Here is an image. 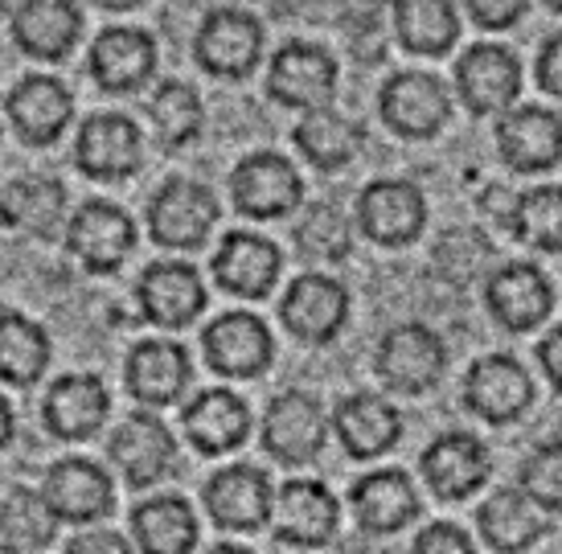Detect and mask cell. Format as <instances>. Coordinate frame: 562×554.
<instances>
[{"label":"cell","instance_id":"cell-23","mask_svg":"<svg viewBox=\"0 0 562 554\" xmlns=\"http://www.w3.org/2000/svg\"><path fill=\"white\" fill-rule=\"evenodd\" d=\"M177 443L172 431L160 423L157 415H127L111 436V460L120 464V473L132 489H148L172 468Z\"/></svg>","mask_w":562,"mask_h":554},{"label":"cell","instance_id":"cell-14","mask_svg":"<svg viewBox=\"0 0 562 554\" xmlns=\"http://www.w3.org/2000/svg\"><path fill=\"white\" fill-rule=\"evenodd\" d=\"M497 152L514 173H547L562 160V120L547 108H514L497 124Z\"/></svg>","mask_w":562,"mask_h":554},{"label":"cell","instance_id":"cell-32","mask_svg":"<svg viewBox=\"0 0 562 554\" xmlns=\"http://www.w3.org/2000/svg\"><path fill=\"white\" fill-rule=\"evenodd\" d=\"M481 522V539L493 546L497 554H521L530 551L538 539H547L550 518L533 506L521 489H501L476 513Z\"/></svg>","mask_w":562,"mask_h":554},{"label":"cell","instance_id":"cell-8","mask_svg":"<svg viewBox=\"0 0 562 554\" xmlns=\"http://www.w3.org/2000/svg\"><path fill=\"white\" fill-rule=\"evenodd\" d=\"M300 173L280 152H255L231 173V197L247 218H283L300 206Z\"/></svg>","mask_w":562,"mask_h":554},{"label":"cell","instance_id":"cell-30","mask_svg":"<svg viewBox=\"0 0 562 554\" xmlns=\"http://www.w3.org/2000/svg\"><path fill=\"white\" fill-rule=\"evenodd\" d=\"M82 33V13L66 0H30L13 9V37L30 58L63 63Z\"/></svg>","mask_w":562,"mask_h":554},{"label":"cell","instance_id":"cell-39","mask_svg":"<svg viewBox=\"0 0 562 554\" xmlns=\"http://www.w3.org/2000/svg\"><path fill=\"white\" fill-rule=\"evenodd\" d=\"M514 235L533 251H562V185H538L521 193L514 206Z\"/></svg>","mask_w":562,"mask_h":554},{"label":"cell","instance_id":"cell-44","mask_svg":"<svg viewBox=\"0 0 562 554\" xmlns=\"http://www.w3.org/2000/svg\"><path fill=\"white\" fill-rule=\"evenodd\" d=\"M411 554H476V551H472V539L460 530V525L436 522V525H427L419 539H415Z\"/></svg>","mask_w":562,"mask_h":554},{"label":"cell","instance_id":"cell-43","mask_svg":"<svg viewBox=\"0 0 562 554\" xmlns=\"http://www.w3.org/2000/svg\"><path fill=\"white\" fill-rule=\"evenodd\" d=\"M521 493L542 513H562V443L533 448L530 460L521 464Z\"/></svg>","mask_w":562,"mask_h":554},{"label":"cell","instance_id":"cell-20","mask_svg":"<svg viewBox=\"0 0 562 554\" xmlns=\"http://www.w3.org/2000/svg\"><path fill=\"white\" fill-rule=\"evenodd\" d=\"M46 506L54 509L58 522H99L108 518L115 506V489H111V476L91 464V460H58L46 473Z\"/></svg>","mask_w":562,"mask_h":554},{"label":"cell","instance_id":"cell-17","mask_svg":"<svg viewBox=\"0 0 562 554\" xmlns=\"http://www.w3.org/2000/svg\"><path fill=\"white\" fill-rule=\"evenodd\" d=\"M70 251L79 255V263L94 275H108L127 259V251L136 247V226L120 206L111 202H87V206L70 218L66 230Z\"/></svg>","mask_w":562,"mask_h":554},{"label":"cell","instance_id":"cell-35","mask_svg":"<svg viewBox=\"0 0 562 554\" xmlns=\"http://www.w3.org/2000/svg\"><path fill=\"white\" fill-rule=\"evenodd\" d=\"M292 140H296L300 157H308V165L325 169V173H337V169H345L361 152L366 132H361V124H353V120H345V115L325 108V111H308L296 124V132H292Z\"/></svg>","mask_w":562,"mask_h":554},{"label":"cell","instance_id":"cell-33","mask_svg":"<svg viewBox=\"0 0 562 554\" xmlns=\"http://www.w3.org/2000/svg\"><path fill=\"white\" fill-rule=\"evenodd\" d=\"M63 210L66 190L49 177H16L0 190V222L25 235L49 238L63 222Z\"/></svg>","mask_w":562,"mask_h":554},{"label":"cell","instance_id":"cell-50","mask_svg":"<svg viewBox=\"0 0 562 554\" xmlns=\"http://www.w3.org/2000/svg\"><path fill=\"white\" fill-rule=\"evenodd\" d=\"M210 554H250L247 546H231V542H222V546H214Z\"/></svg>","mask_w":562,"mask_h":554},{"label":"cell","instance_id":"cell-10","mask_svg":"<svg viewBox=\"0 0 562 554\" xmlns=\"http://www.w3.org/2000/svg\"><path fill=\"white\" fill-rule=\"evenodd\" d=\"M464 403L488 423H514L533 403V382L517 358L488 353L481 362H472L469 378H464Z\"/></svg>","mask_w":562,"mask_h":554},{"label":"cell","instance_id":"cell-48","mask_svg":"<svg viewBox=\"0 0 562 554\" xmlns=\"http://www.w3.org/2000/svg\"><path fill=\"white\" fill-rule=\"evenodd\" d=\"M538 358H542V370H547V378L562 391V325L550 332L542 346H538Z\"/></svg>","mask_w":562,"mask_h":554},{"label":"cell","instance_id":"cell-18","mask_svg":"<svg viewBox=\"0 0 562 554\" xmlns=\"http://www.w3.org/2000/svg\"><path fill=\"white\" fill-rule=\"evenodd\" d=\"M271 518L276 539L288 546H325L341 522L337 497L321 480H288L271 501Z\"/></svg>","mask_w":562,"mask_h":554},{"label":"cell","instance_id":"cell-2","mask_svg":"<svg viewBox=\"0 0 562 554\" xmlns=\"http://www.w3.org/2000/svg\"><path fill=\"white\" fill-rule=\"evenodd\" d=\"M193 54L214 79H247L263 58V25L247 9H210L198 30Z\"/></svg>","mask_w":562,"mask_h":554},{"label":"cell","instance_id":"cell-19","mask_svg":"<svg viewBox=\"0 0 562 554\" xmlns=\"http://www.w3.org/2000/svg\"><path fill=\"white\" fill-rule=\"evenodd\" d=\"M205 362L226 378H255L271 365V332L259 317L250 313H226L202 332Z\"/></svg>","mask_w":562,"mask_h":554},{"label":"cell","instance_id":"cell-27","mask_svg":"<svg viewBox=\"0 0 562 554\" xmlns=\"http://www.w3.org/2000/svg\"><path fill=\"white\" fill-rule=\"evenodd\" d=\"M127 391L148 403V407H169L186 395L189 378H193V365L189 353L172 341H140V346L127 353L124 365Z\"/></svg>","mask_w":562,"mask_h":554},{"label":"cell","instance_id":"cell-41","mask_svg":"<svg viewBox=\"0 0 562 554\" xmlns=\"http://www.w3.org/2000/svg\"><path fill=\"white\" fill-rule=\"evenodd\" d=\"M300 259H325V263H341L349 247H353V226L345 222L337 206H313L296 226Z\"/></svg>","mask_w":562,"mask_h":554},{"label":"cell","instance_id":"cell-16","mask_svg":"<svg viewBox=\"0 0 562 554\" xmlns=\"http://www.w3.org/2000/svg\"><path fill=\"white\" fill-rule=\"evenodd\" d=\"M136 301H140V313L148 325H160V329H186L202 317L205 308V287L198 280V271L189 263H177V259H165V263H153V268L140 275V287H136Z\"/></svg>","mask_w":562,"mask_h":554},{"label":"cell","instance_id":"cell-28","mask_svg":"<svg viewBox=\"0 0 562 554\" xmlns=\"http://www.w3.org/2000/svg\"><path fill=\"white\" fill-rule=\"evenodd\" d=\"M186 436L202 456L235 452L238 443H247L250 436V407L226 386L202 391L186 407Z\"/></svg>","mask_w":562,"mask_h":554},{"label":"cell","instance_id":"cell-37","mask_svg":"<svg viewBox=\"0 0 562 554\" xmlns=\"http://www.w3.org/2000/svg\"><path fill=\"white\" fill-rule=\"evenodd\" d=\"M58 518L46 506V497L33 489H13L0 501V551L33 554L54 542Z\"/></svg>","mask_w":562,"mask_h":554},{"label":"cell","instance_id":"cell-15","mask_svg":"<svg viewBox=\"0 0 562 554\" xmlns=\"http://www.w3.org/2000/svg\"><path fill=\"white\" fill-rule=\"evenodd\" d=\"M484 301L509 332H530L554 313V287L533 263H505L488 275Z\"/></svg>","mask_w":562,"mask_h":554},{"label":"cell","instance_id":"cell-46","mask_svg":"<svg viewBox=\"0 0 562 554\" xmlns=\"http://www.w3.org/2000/svg\"><path fill=\"white\" fill-rule=\"evenodd\" d=\"M538 82H542V91L562 99V33H554V37L542 42V54H538Z\"/></svg>","mask_w":562,"mask_h":554},{"label":"cell","instance_id":"cell-47","mask_svg":"<svg viewBox=\"0 0 562 554\" xmlns=\"http://www.w3.org/2000/svg\"><path fill=\"white\" fill-rule=\"evenodd\" d=\"M66 554H132V546L115 530H91V534H79V539L70 542Z\"/></svg>","mask_w":562,"mask_h":554},{"label":"cell","instance_id":"cell-4","mask_svg":"<svg viewBox=\"0 0 562 554\" xmlns=\"http://www.w3.org/2000/svg\"><path fill=\"white\" fill-rule=\"evenodd\" d=\"M382 120L391 132L406 136V140H427L436 136L439 127L448 124L452 115V95L436 75H423V70H398L386 87H382Z\"/></svg>","mask_w":562,"mask_h":554},{"label":"cell","instance_id":"cell-51","mask_svg":"<svg viewBox=\"0 0 562 554\" xmlns=\"http://www.w3.org/2000/svg\"><path fill=\"white\" fill-rule=\"evenodd\" d=\"M0 13H4V4H0Z\"/></svg>","mask_w":562,"mask_h":554},{"label":"cell","instance_id":"cell-42","mask_svg":"<svg viewBox=\"0 0 562 554\" xmlns=\"http://www.w3.org/2000/svg\"><path fill=\"white\" fill-rule=\"evenodd\" d=\"M436 275L439 280H448V284H469L484 271L488 263V238L476 235V230H448V235L436 242Z\"/></svg>","mask_w":562,"mask_h":554},{"label":"cell","instance_id":"cell-3","mask_svg":"<svg viewBox=\"0 0 562 554\" xmlns=\"http://www.w3.org/2000/svg\"><path fill=\"white\" fill-rule=\"evenodd\" d=\"M328 440L325 407L308 391H283L263 411V448L280 464H313Z\"/></svg>","mask_w":562,"mask_h":554},{"label":"cell","instance_id":"cell-12","mask_svg":"<svg viewBox=\"0 0 562 554\" xmlns=\"http://www.w3.org/2000/svg\"><path fill=\"white\" fill-rule=\"evenodd\" d=\"M427 202L411 181H374L358 197V226L382 247H406L423 235Z\"/></svg>","mask_w":562,"mask_h":554},{"label":"cell","instance_id":"cell-1","mask_svg":"<svg viewBox=\"0 0 562 554\" xmlns=\"http://www.w3.org/2000/svg\"><path fill=\"white\" fill-rule=\"evenodd\" d=\"M448 370V346L436 329H427L419 320L394 325L378 341V378L398 395H423L431 391Z\"/></svg>","mask_w":562,"mask_h":554},{"label":"cell","instance_id":"cell-7","mask_svg":"<svg viewBox=\"0 0 562 554\" xmlns=\"http://www.w3.org/2000/svg\"><path fill=\"white\" fill-rule=\"evenodd\" d=\"M214 222H218V197L198 181H169L148 202V230L160 247L172 251L202 247Z\"/></svg>","mask_w":562,"mask_h":554},{"label":"cell","instance_id":"cell-26","mask_svg":"<svg viewBox=\"0 0 562 554\" xmlns=\"http://www.w3.org/2000/svg\"><path fill=\"white\" fill-rule=\"evenodd\" d=\"M349 506H353V518L366 534H394L419 518V493L406 473L382 468V473L361 476L349 489Z\"/></svg>","mask_w":562,"mask_h":554},{"label":"cell","instance_id":"cell-45","mask_svg":"<svg viewBox=\"0 0 562 554\" xmlns=\"http://www.w3.org/2000/svg\"><path fill=\"white\" fill-rule=\"evenodd\" d=\"M469 16L481 30H509L526 16V4L521 0H472Z\"/></svg>","mask_w":562,"mask_h":554},{"label":"cell","instance_id":"cell-49","mask_svg":"<svg viewBox=\"0 0 562 554\" xmlns=\"http://www.w3.org/2000/svg\"><path fill=\"white\" fill-rule=\"evenodd\" d=\"M13 440V407L0 398V448Z\"/></svg>","mask_w":562,"mask_h":554},{"label":"cell","instance_id":"cell-31","mask_svg":"<svg viewBox=\"0 0 562 554\" xmlns=\"http://www.w3.org/2000/svg\"><path fill=\"white\" fill-rule=\"evenodd\" d=\"M70 115H75L70 91L46 75L21 79L9 95V120L25 144H54L63 136V127L70 124Z\"/></svg>","mask_w":562,"mask_h":554},{"label":"cell","instance_id":"cell-36","mask_svg":"<svg viewBox=\"0 0 562 554\" xmlns=\"http://www.w3.org/2000/svg\"><path fill=\"white\" fill-rule=\"evenodd\" d=\"M394 33L411 54L439 58L460 37V13L448 0H398L394 4Z\"/></svg>","mask_w":562,"mask_h":554},{"label":"cell","instance_id":"cell-22","mask_svg":"<svg viewBox=\"0 0 562 554\" xmlns=\"http://www.w3.org/2000/svg\"><path fill=\"white\" fill-rule=\"evenodd\" d=\"M157 70V42L144 30H103L91 46V79L111 91V95H127L140 91L144 82Z\"/></svg>","mask_w":562,"mask_h":554},{"label":"cell","instance_id":"cell-5","mask_svg":"<svg viewBox=\"0 0 562 554\" xmlns=\"http://www.w3.org/2000/svg\"><path fill=\"white\" fill-rule=\"evenodd\" d=\"M267 91L283 108L325 111L337 91V63L313 42H288L267 66Z\"/></svg>","mask_w":562,"mask_h":554},{"label":"cell","instance_id":"cell-38","mask_svg":"<svg viewBox=\"0 0 562 554\" xmlns=\"http://www.w3.org/2000/svg\"><path fill=\"white\" fill-rule=\"evenodd\" d=\"M49 365V337L42 325H33L21 313L0 317V382L30 386L46 374Z\"/></svg>","mask_w":562,"mask_h":554},{"label":"cell","instance_id":"cell-40","mask_svg":"<svg viewBox=\"0 0 562 554\" xmlns=\"http://www.w3.org/2000/svg\"><path fill=\"white\" fill-rule=\"evenodd\" d=\"M148 120L165 148H181L202 132V99L186 82H160L157 95L148 99Z\"/></svg>","mask_w":562,"mask_h":554},{"label":"cell","instance_id":"cell-24","mask_svg":"<svg viewBox=\"0 0 562 554\" xmlns=\"http://www.w3.org/2000/svg\"><path fill=\"white\" fill-rule=\"evenodd\" d=\"M333 431H337L341 448L353 460H374L403 440V415L394 411L382 395L358 391V395H345L337 403Z\"/></svg>","mask_w":562,"mask_h":554},{"label":"cell","instance_id":"cell-21","mask_svg":"<svg viewBox=\"0 0 562 554\" xmlns=\"http://www.w3.org/2000/svg\"><path fill=\"white\" fill-rule=\"evenodd\" d=\"M271 501H276L271 480L250 464H231L210 476V485H205V509H210L214 525L238 530V534L259 530L271 518Z\"/></svg>","mask_w":562,"mask_h":554},{"label":"cell","instance_id":"cell-34","mask_svg":"<svg viewBox=\"0 0 562 554\" xmlns=\"http://www.w3.org/2000/svg\"><path fill=\"white\" fill-rule=\"evenodd\" d=\"M132 534L144 554H189L198 546V518L186 497H153L132 513Z\"/></svg>","mask_w":562,"mask_h":554},{"label":"cell","instance_id":"cell-9","mask_svg":"<svg viewBox=\"0 0 562 554\" xmlns=\"http://www.w3.org/2000/svg\"><path fill=\"white\" fill-rule=\"evenodd\" d=\"M419 468L439 501H464L488 480L493 460H488V448L472 431H448V436L427 443Z\"/></svg>","mask_w":562,"mask_h":554},{"label":"cell","instance_id":"cell-25","mask_svg":"<svg viewBox=\"0 0 562 554\" xmlns=\"http://www.w3.org/2000/svg\"><path fill=\"white\" fill-rule=\"evenodd\" d=\"M280 271H283L280 247L259 235H247V230L226 235V242L214 255V280L231 296H243V301H263L267 292L276 287V280H280Z\"/></svg>","mask_w":562,"mask_h":554},{"label":"cell","instance_id":"cell-11","mask_svg":"<svg viewBox=\"0 0 562 554\" xmlns=\"http://www.w3.org/2000/svg\"><path fill=\"white\" fill-rule=\"evenodd\" d=\"M349 317V292L328 275H300L292 280L288 296L280 304L283 329L292 332L296 341L308 346H325L345 329Z\"/></svg>","mask_w":562,"mask_h":554},{"label":"cell","instance_id":"cell-6","mask_svg":"<svg viewBox=\"0 0 562 554\" xmlns=\"http://www.w3.org/2000/svg\"><path fill=\"white\" fill-rule=\"evenodd\" d=\"M456 95L472 115H501L514 111L521 95V63L505 46H472L456 63Z\"/></svg>","mask_w":562,"mask_h":554},{"label":"cell","instance_id":"cell-13","mask_svg":"<svg viewBox=\"0 0 562 554\" xmlns=\"http://www.w3.org/2000/svg\"><path fill=\"white\" fill-rule=\"evenodd\" d=\"M144 140L140 127L127 115H91L79 127V144H75V165L94 181H124L140 169Z\"/></svg>","mask_w":562,"mask_h":554},{"label":"cell","instance_id":"cell-29","mask_svg":"<svg viewBox=\"0 0 562 554\" xmlns=\"http://www.w3.org/2000/svg\"><path fill=\"white\" fill-rule=\"evenodd\" d=\"M111 411V395L108 386L94 378V374H66L49 386L46 395V428L58 436V440H87L103 428V419Z\"/></svg>","mask_w":562,"mask_h":554}]
</instances>
